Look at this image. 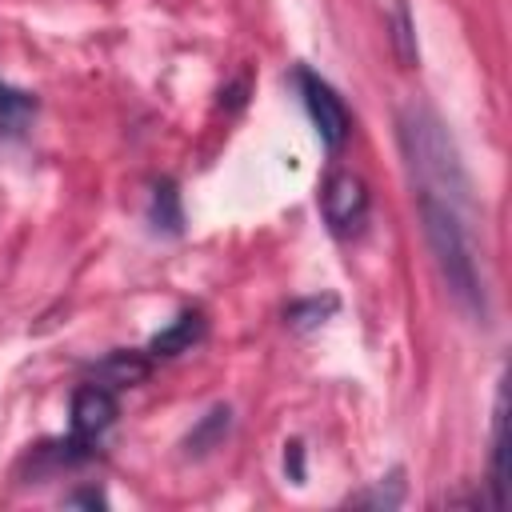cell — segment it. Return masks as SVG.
Returning a JSON list of instances; mask_svg holds the SVG:
<instances>
[{"instance_id":"cell-1","label":"cell","mask_w":512,"mask_h":512,"mask_svg":"<svg viewBox=\"0 0 512 512\" xmlns=\"http://www.w3.org/2000/svg\"><path fill=\"white\" fill-rule=\"evenodd\" d=\"M400 152L408 160V172L420 188V196L448 200L452 208L468 204V172L460 164V152L444 128V120L428 104H404L396 116Z\"/></svg>"},{"instance_id":"cell-2","label":"cell","mask_w":512,"mask_h":512,"mask_svg":"<svg viewBox=\"0 0 512 512\" xmlns=\"http://www.w3.org/2000/svg\"><path fill=\"white\" fill-rule=\"evenodd\" d=\"M416 208H420V228H424L428 252L436 260V272H440L448 296L468 316L484 320L488 316L484 284H480V272H476V256H472L468 232L460 224V208H452L448 200H436V196H420Z\"/></svg>"},{"instance_id":"cell-3","label":"cell","mask_w":512,"mask_h":512,"mask_svg":"<svg viewBox=\"0 0 512 512\" xmlns=\"http://www.w3.org/2000/svg\"><path fill=\"white\" fill-rule=\"evenodd\" d=\"M368 208H372V196H368V184L356 176V172H332L320 188V216L328 224V232L336 240H352L364 232L368 224Z\"/></svg>"},{"instance_id":"cell-4","label":"cell","mask_w":512,"mask_h":512,"mask_svg":"<svg viewBox=\"0 0 512 512\" xmlns=\"http://www.w3.org/2000/svg\"><path fill=\"white\" fill-rule=\"evenodd\" d=\"M296 88H300V100H304L316 132H320V144L328 152H340L348 132H352V116H348L340 92L324 76H316L312 68H296Z\"/></svg>"},{"instance_id":"cell-5","label":"cell","mask_w":512,"mask_h":512,"mask_svg":"<svg viewBox=\"0 0 512 512\" xmlns=\"http://www.w3.org/2000/svg\"><path fill=\"white\" fill-rule=\"evenodd\" d=\"M112 420H116V392L112 388L88 380L72 392V432H68L72 440L96 448V440L112 428Z\"/></svg>"},{"instance_id":"cell-6","label":"cell","mask_w":512,"mask_h":512,"mask_svg":"<svg viewBox=\"0 0 512 512\" xmlns=\"http://www.w3.org/2000/svg\"><path fill=\"white\" fill-rule=\"evenodd\" d=\"M204 332H208V320H204V312H196V308H184L168 328H160L152 340H148V356L152 360H168V356H180V352H192L200 340H204Z\"/></svg>"},{"instance_id":"cell-7","label":"cell","mask_w":512,"mask_h":512,"mask_svg":"<svg viewBox=\"0 0 512 512\" xmlns=\"http://www.w3.org/2000/svg\"><path fill=\"white\" fill-rule=\"evenodd\" d=\"M152 376V356L148 352H108L104 360L92 364V384H104V388H136Z\"/></svg>"},{"instance_id":"cell-8","label":"cell","mask_w":512,"mask_h":512,"mask_svg":"<svg viewBox=\"0 0 512 512\" xmlns=\"http://www.w3.org/2000/svg\"><path fill=\"white\" fill-rule=\"evenodd\" d=\"M504 428H508V388H504V380H500V388H496V404H492V508H504V500H508V436H504Z\"/></svg>"},{"instance_id":"cell-9","label":"cell","mask_w":512,"mask_h":512,"mask_svg":"<svg viewBox=\"0 0 512 512\" xmlns=\"http://www.w3.org/2000/svg\"><path fill=\"white\" fill-rule=\"evenodd\" d=\"M148 224L156 232H168V236H180L184 232V208H180V192L172 180H156L152 184V196H148Z\"/></svg>"},{"instance_id":"cell-10","label":"cell","mask_w":512,"mask_h":512,"mask_svg":"<svg viewBox=\"0 0 512 512\" xmlns=\"http://www.w3.org/2000/svg\"><path fill=\"white\" fill-rule=\"evenodd\" d=\"M388 28H392V52H396L400 68H416L420 48H416V24H412V12H408V0H392Z\"/></svg>"},{"instance_id":"cell-11","label":"cell","mask_w":512,"mask_h":512,"mask_svg":"<svg viewBox=\"0 0 512 512\" xmlns=\"http://www.w3.org/2000/svg\"><path fill=\"white\" fill-rule=\"evenodd\" d=\"M228 428H232V412H228L224 404H216V408H212L208 416H200V424H196V428L188 432V440H184V448L200 456V452H208V448H216V444L224 440V432H228Z\"/></svg>"},{"instance_id":"cell-12","label":"cell","mask_w":512,"mask_h":512,"mask_svg":"<svg viewBox=\"0 0 512 512\" xmlns=\"http://www.w3.org/2000/svg\"><path fill=\"white\" fill-rule=\"evenodd\" d=\"M32 112H36V100L28 92H20V88L0 80V128L4 132H20Z\"/></svg>"},{"instance_id":"cell-13","label":"cell","mask_w":512,"mask_h":512,"mask_svg":"<svg viewBox=\"0 0 512 512\" xmlns=\"http://www.w3.org/2000/svg\"><path fill=\"white\" fill-rule=\"evenodd\" d=\"M328 312H336V300L332 296H312V300H296L292 308H288V324H296V328H312V324H320Z\"/></svg>"},{"instance_id":"cell-14","label":"cell","mask_w":512,"mask_h":512,"mask_svg":"<svg viewBox=\"0 0 512 512\" xmlns=\"http://www.w3.org/2000/svg\"><path fill=\"white\" fill-rule=\"evenodd\" d=\"M284 468H288V476L296 480V484H304V452H300V444L292 440V444H284Z\"/></svg>"},{"instance_id":"cell-15","label":"cell","mask_w":512,"mask_h":512,"mask_svg":"<svg viewBox=\"0 0 512 512\" xmlns=\"http://www.w3.org/2000/svg\"><path fill=\"white\" fill-rule=\"evenodd\" d=\"M68 504H88V508H108V496H104V492H96V488H84V492H76V496H68Z\"/></svg>"}]
</instances>
